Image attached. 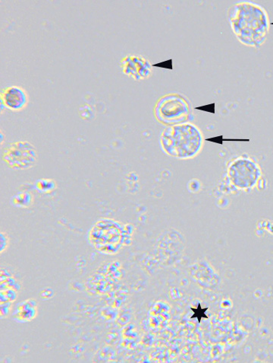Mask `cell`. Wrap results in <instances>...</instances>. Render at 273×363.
<instances>
[{
    "label": "cell",
    "mask_w": 273,
    "mask_h": 363,
    "mask_svg": "<svg viewBox=\"0 0 273 363\" xmlns=\"http://www.w3.org/2000/svg\"><path fill=\"white\" fill-rule=\"evenodd\" d=\"M227 16L231 28L241 44L258 49L265 43L269 20L264 8L252 2H239L228 9Z\"/></svg>",
    "instance_id": "1"
},
{
    "label": "cell",
    "mask_w": 273,
    "mask_h": 363,
    "mask_svg": "<svg viewBox=\"0 0 273 363\" xmlns=\"http://www.w3.org/2000/svg\"><path fill=\"white\" fill-rule=\"evenodd\" d=\"M12 304L11 303H1V318H8L12 313Z\"/></svg>",
    "instance_id": "13"
},
{
    "label": "cell",
    "mask_w": 273,
    "mask_h": 363,
    "mask_svg": "<svg viewBox=\"0 0 273 363\" xmlns=\"http://www.w3.org/2000/svg\"><path fill=\"white\" fill-rule=\"evenodd\" d=\"M37 302L34 298H29L20 303L13 315L18 323H30L38 314Z\"/></svg>",
    "instance_id": "9"
},
{
    "label": "cell",
    "mask_w": 273,
    "mask_h": 363,
    "mask_svg": "<svg viewBox=\"0 0 273 363\" xmlns=\"http://www.w3.org/2000/svg\"><path fill=\"white\" fill-rule=\"evenodd\" d=\"M36 186L42 193H50L57 189L56 182L51 179H40L37 182Z\"/></svg>",
    "instance_id": "11"
},
{
    "label": "cell",
    "mask_w": 273,
    "mask_h": 363,
    "mask_svg": "<svg viewBox=\"0 0 273 363\" xmlns=\"http://www.w3.org/2000/svg\"><path fill=\"white\" fill-rule=\"evenodd\" d=\"M163 151L178 160L193 159L201 152L204 138L201 130L191 123L167 127L161 135Z\"/></svg>",
    "instance_id": "2"
},
{
    "label": "cell",
    "mask_w": 273,
    "mask_h": 363,
    "mask_svg": "<svg viewBox=\"0 0 273 363\" xmlns=\"http://www.w3.org/2000/svg\"><path fill=\"white\" fill-rule=\"evenodd\" d=\"M153 113L156 121L167 127L194 120L193 107L190 101L178 92L170 93L157 101Z\"/></svg>",
    "instance_id": "3"
},
{
    "label": "cell",
    "mask_w": 273,
    "mask_h": 363,
    "mask_svg": "<svg viewBox=\"0 0 273 363\" xmlns=\"http://www.w3.org/2000/svg\"><path fill=\"white\" fill-rule=\"evenodd\" d=\"M18 292V291L14 289H2L1 296H0V299H1V303H14L17 298Z\"/></svg>",
    "instance_id": "12"
},
{
    "label": "cell",
    "mask_w": 273,
    "mask_h": 363,
    "mask_svg": "<svg viewBox=\"0 0 273 363\" xmlns=\"http://www.w3.org/2000/svg\"><path fill=\"white\" fill-rule=\"evenodd\" d=\"M33 195L26 191L18 193L13 199V203L18 207H23V208H28L33 206Z\"/></svg>",
    "instance_id": "10"
},
{
    "label": "cell",
    "mask_w": 273,
    "mask_h": 363,
    "mask_svg": "<svg viewBox=\"0 0 273 363\" xmlns=\"http://www.w3.org/2000/svg\"><path fill=\"white\" fill-rule=\"evenodd\" d=\"M1 247H0V253L4 254L5 251L7 250V248L9 245V238L8 235L4 232L1 233Z\"/></svg>",
    "instance_id": "14"
},
{
    "label": "cell",
    "mask_w": 273,
    "mask_h": 363,
    "mask_svg": "<svg viewBox=\"0 0 273 363\" xmlns=\"http://www.w3.org/2000/svg\"><path fill=\"white\" fill-rule=\"evenodd\" d=\"M0 99H1V105L6 109L13 111L24 110L29 101L26 90L18 86L4 89Z\"/></svg>",
    "instance_id": "8"
},
{
    "label": "cell",
    "mask_w": 273,
    "mask_h": 363,
    "mask_svg": "<svg viewBox=\"0 0 273 363\" xmlns=\"http://www.w3.org/2000/svg\"><path fill=\"white\" fill-rule=\"evenodd\" d=\"M228 177L238 189L251 190L255 188L262 177L259 164L249 157H240L228 166Z\"/></svg>",
    "instance_id": "5"
},
{
    "label": "cell",
    "mask_w": 273,
    "mask_h": 363,
    "mask_svg": "<svg viewBox=\"0 0 273 363\" xmlns=\"http://www.w3.org/2000/svg\"><path fill=\"white\" fill-rule=\"evenodd\" d=\"M125 228L113 219H103L91 228L89 233L91 245L102 254H117L125 240Z\"/></svg>",
    "instance_id": "4"
},
{
    "label": "cell",
    "mask_w": 273,
    "mask_h": 363,
    "mask_svg": "<svg viewBox=\"0 0 273 363\" xmlns=\"http://www.w3.org/2000/svg\"><path fill=\"white\" fill-rule=\"evenodd\" d=\"M4 162L13 170H28L37 163L38 154L33 144L18 141L7 145L2 155Z\"/></svg>",
    "instance_id": "6"
},
{
    "label": "cell",
    "mask_w": 273,
    "mask_h": 363,
    "mask_svg": "<svg viewBox=\"0 0 273 363\" xmlns=\"http://www.w3.org/2000/svg\"><path fill=\"white\" fill-rule=\"evenodd\" d=\"M123 74L135 81L149 79L153 74L151 62L142 56L130 55L124 57L120 62Z\"/></svg>",
    "instance_id": "7"
}]
</instances>
